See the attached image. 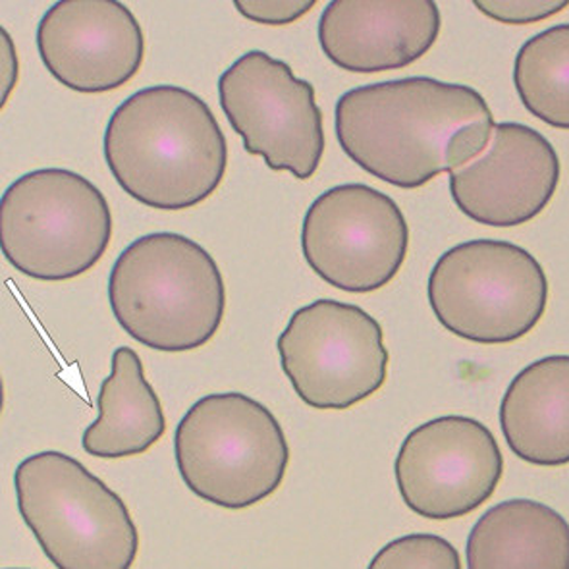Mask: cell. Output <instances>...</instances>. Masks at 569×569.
Here are the masks:
<instances>
[{
    "instance_id": "21",
    "label": "cell",
    "mask_w": 569,
    "mask_h": 569,
    "mask_svg": "<svg viewBox=\"0 0 569 569\" xmlns=\"http://www.w3.org/2000/svg\"><path fill=\"white\" fill-rule=\"evenodd\" d=\"M232 4L249 22L284 28L309 14L319 0H232Z\"/></svg>"
},
{
    "instance_id": "19",
    "label": "cell",
    "mask_w": 569,
    "mask_h": 569,
    "mask_svg": "<svg viewBox=\"0 0 569 569\" xmlns=\"http://www.w3.org/2000/svg\"><path fill=\"white\" fill-rule=\"evenodd\" d=\"M371 569H461L460 552L438 535H406L380 548Z\"/></svg>"
},
{
    "instance_id": "14",
    "label": "cell",
    "mask_w": 569,
    "mask_h": 569,
    "mask_svg": "<svg viewBox=\"0 0 569 569\" xmlns=\"http://www.w3.org/2000/svg\"><path fill=\"white\" fill-rule=\"evenodd\" d=\"M440 30L437 0H330L317 33L325 57L336 67L380 73L423 59Z\"/></svg>"
},
{
    "instance_id": "18",
    "label": "cell",
    "mask_w": 569,
    "mask_h": 569,
    "mask_svg": "<svg viewBox=\"0 0 569 569\" xmlns=\"http://www.w3.org/2000/svg\"><path fill=\"white\" fill-rule=\"evenodd\" d=\"M513 86L529 114L569 130V23L540 31L523 43L513 62Z\"/></svg>"
},
{
    "instance_id": "7",
    "label": "cell",
    "mask_w": 569,
    "mask_h": 569,
    "mask_svg": "<svg viewBox=\"0 0 569 569\" xmlns=\"http://www.w3.org/2000/svg\"><path fill=\"white\" fill-rule=\"evenodd\" d=\"M427 293L448 332L468 342L510 343L545 317L548 278L535 256L511 241L471 240L438 257Z\"/></svg>"
},
{
    "instance_id": "17",
    "label": "cell",
    "mask_w": 569,
    "mask_h": 569,
    "mask_svg": "<svg viewBox=\"0 0 569 569\" xmlns=\"http://www.w3.org/2000/svg\"><path fill=\"white\" fill-rule=\"evenodd\" d=\"M143 371V361L132 348L122 346L112 353L110 377L102 380L97 396L99 417L81 437L89 456L101 460L133 458L164 437V409Z\"/></svg>"
},
{
    "instance_id": "1",
    "label": "cell",
    "mask_w": 569,
    "mask_h": 569,
    "mask_svg": "<svg viewBox=\"0 0 569 569\" xmlns=\"http://www.w3.org/2000/svg\"><path fill=\"white\" fill-rule=\"evenodd\" d=\"M495 126L477 89L425 76L350 89L335 109L336 138L348 159L402 190L473 161Z\"/></svg>"
},
{
    "instance_id": "11",
    "label": "cell",
    "mask_w": 569,
    "mask_h": 569,
    "mask_svg": "<svg viewBox=\"0 0 569 569\" xmlns=\"http://www.w3.org/2000/svg\"><path fill=\"white\" fill-rule=\"evenodd\" d=\"M395 475L409 510L446 521L489 502L502 481L503 456L487 425L473 417L442 416L403 438Z\"/></svg>"
},
{
    "instance_id": "9",
    "label": "cell",
    "mask_w": 569,
    "mask_h": 569,
    "mask_svg": "<svg viewBox=\"0 0 569 569\" xmlns=\"http://www.w3.org/2000/svg\"><path fill=\"white\" fill-rule=\"evenodd\" d=\"M219 101L246 153L298 180L317 174L327 147L322 110L313 83L300 80L284 60L264 51L241 54L220 76Z\"/></svg>"
},
{
    "instance_id": "20",
    "label": "cell",
    "mask_w": 569,
    "mask_h": 569,
    "mask_svg": "<svg viewBox=\"0 0 569 569\" xmlns=\"http://www.w3.org/2000/svg\"><path fill=\"white\" fill-rule=\"evenodd\" d=\"M490 20L506 26H533L569 8V0H471Z\"/></svg>"
},
{
    "instance_id": "22",
    "label": "cell",
    "mask_w": 569,
    "mask_h": 569,
    "mask_svg": "<svg viewBox=\"0 0 569 569\" xmlns=\"http://www.w3.org/2000/svg\"><path fill=\"white\" fill-rule=\"evenodd\" d=\"M0 104L2 109L7 107L8 99L14 93L16 83L20 78V62H18V52H16V44L12 37L7 30L0 31Z\"/></svg>"
},
{
    "instance_id": "12",
    "label": "cell",
    "mask_w": 569,
    "mask_h": 569,
    "mask_svg": "<svg viewBox=\"0 0 569 569\" xmlns=\"http://www.w3.org/2000/svg\"><path fill=\"white\" fill-rule=\"evenodd\" d=\"M37 51L64 88L101 96L138 76L146 36L120 0H57L37 26Z\"/></svg>"
},
{
    "instance_id": "15",
    "label": "cell",
    "mask_w": 569,
    "mask_h": 569,
    "mask_svg": "<svg viewBox=\"0 0 569 569\" xmlns=\"http://www.w3.org/2000/svg\"><path fill=\"white\" fill-rule=\"evenodd\" d=\"M500 429L513 456L539 468L569 463V356L519 371L500 403Z\"/></svg>"
},
{
    "instance_id": "10",
    "label": "cell",
    "mask_w": 569,
    "mask_h": 569,
    "mask_svg": "<svg viewBox=\"0 0 569 569\" xmlns=\"http://www.w3.org/2000/svg\"><path fill=\"white\" fill-rule=\"evenodd\" d=\"M408 249L402 209L366 183L325 191L301 224V251L309 269L342 292H379L398 277Z\"/></svg>"
},
{
    "instance_id": "4",
    "label": "cell",
    "mask_w": 569,
    "mask_h": 569,
    "mask_svg": "<svg viewBox=\"0 0 569 569\" xmlns=\"http://www.w3.org/2000/svg\"><path fill=\"white\" fill-rule=\"evenodd\" d=\"M18 510L59 569H130L138 527L124 500L68 453L47 450L18 463Z\"/></svg>"
},
{
    "instance_id": "8",
    "label": "cell",
    "mask_w": 569,
    "mask_h": 569,
    "mask_svg": "<svg viewBox=\"0 0 569 569\" xmlns=\"http://www.w3.org/2000/svg\"><path fill=\"white\" fill-rule=\"evenodd\" d=\"M280 366L309 408L343 411L385 387V330L366 309L336 300L300 307L277 340Z\"/></svg>"
},
{
    "instance_id": "3",
    "label": "cell",
    "mask_w": 569,
    "mask_h": 569,
    "mask_svg": "<svg viewBox=\"0 0 569 569\" xmlns=\"http://www.w3.org/2000/svg\"><path fill=\"white\" fill-rule=\"evenodd\" d=\"M109 303L126 335L162 353L203 348L227 313V284L214 257L176 232L132 241L110 270Z\"/></svg>"
},
{
    "instance_id": "5",
    "label": "cell",
    "mask_w": 569,
    "mask_h": 569,
    "mask_svg": "<svg viewBox=\"0 0 569 569\" xmlns=\"http://www.w3.org/2000/svg\"><path fill=\"white\" fill-rule=\"evenodd\" d=\"M174 458L196 497L241 511L280 489L292 456L269 408L241 392H220L204 396L180 419Z\"/></svg>"
},
{
    "instance_id": "13",
    "label": "cell",
    "mask_w": 569,
    "mask_h": 569,
    "mask_svg": "<svg viewBox=\"0 0 569 569\" xmlns=\"http://www.w3.org/2000/svg\"><path fill=\"white\" fill-rule=\"evenodd\" d=\"M450 174V196L482 227L516 228L537 219L555 199L562 164L555 146L518 122L495 126L485 153Z\"/></svg>"
},
{
    "instance_id": "6",
    "label": "cell",
    "mask_w": 569,
    "mask_h": 569,
    "mask_svg": "<svg viewBox=\"0 0 569 569\" xmlns=\"http://www.w3.org/2000/svg\"><path fill=\"white\" fill-rule=\"evenodd\" d=\"M112 240L102 191L67 168L20 176L0 201L2 256L23 277L67 282L93 269Z\"/></svg>"
},
{
    "instance_id": "2",
    "label": "cell",
    "mask_w": 569,
    "mask_h": 569,
    "mask_svg": "<svg viewBox=\"0 0 569 569\" xmlns=\"http://www.w3.org/2000/svg\"><path fill=\"white\" fill-rule=\"evenodd\" d=\"M104 161L118 186L159 211L198 207L228 170L227 136L209 104L178 86L128 97L104 130Z\"/></svg>"
},
{
    "instance_id": "16",
    "label": "cell",
    "mask_w": 569,
    "mask_h": 569,
    "mask_svg": "<svg viewBox=\"0 0 569 569\" xmlns=\"http://www.w3.org/2000/svg\"><path fill=\"white\" fill-rule=\"evenodd\" d=\"M466 558L469 569H569V523L547 503L506 500L475 523Z\"/></svg>"
}]
</instances>
